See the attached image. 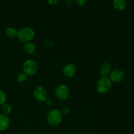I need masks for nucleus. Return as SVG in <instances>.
<instances>
[{
	"label": "nucleus",
	"mask_w": 134,
	"mask_h": 134,
	"mask_svg": "<svg viewBox=\"0 0 134 134\" xmlns=\"http://www.w3.org/2000/svg\"><path fill=\"white\" fill-rule=\"evenodd\" d=\"M112 88V82L107 77H102L96 83V90L99 94L109 92Z\"/></svg>",
	"instance_id": "nucleus-1"
},
{
	"label": "nucleus",
	"mask_w": 134,
	"mask_h": 134,
	"mask_svg": "<svg viewBox=\"0 0 134 134\" xmlns=\"http://www.w3.org/2000/svg\"><path fill=\"white\" fill-rule=\"evenodd\" d=\"M63 115L61 111L56 109H52L47 115V122L52 126L59 125L62 121Z\"/></svg>",
	"instance_id": "nucleus-2"
},
{
	"label": "nucleus",
	"mask_w": 134,
	"mask_h": 134,
	"mask_svg": "<svg viewBox=\"0 0 134 134\" xmlns=\"http://www.w3.org/2000/svg\"><path fill=\"white\" fill-rule=\"evenodd\" d=\"M35 36V32L31 28L29 27H22L18 31V38L23 43L30 42Z\"/></svg>",
	"instance_id": "nucleus-3"
},
{
	"label": "nucleus",
	"mask_w": 134,
	"mask_h": 134,
	"mask_svg": "<svg viewBox=\"0 0 134 134\" xmlns=\"http://www.w3.org/2000/svg\"><path fill=\"white\" fill-rule=\"evenodd\" d=\"M38 71L37 63L34 60H27L23 64V72L27 76H32Z\"/></svg>",
	"instance_id": "nucleus-4"
},
{
	"label": "nucleus",
	"mask_w": 134,
	"mask_h": 134,
	"mask_svg": "<svg viewBox=\"0 0 134 134\" xmlns=\"http://www.w3.org/2000/svg\"><path fill=\"white\" fill-rule=\"evenodd\" d=\"M55 94L57 98L60 100H66L69 96L70 91L69 88L64 85H60L57 86L55 90Z\"/></svg>",
	"instance_id": "nucleus-5"
},
{
	"label": "nucleus",
	"mask_w": 134,
	"mask_h": 134,
	"mask_svg": "<svg viewBox=\"0 0 134 134\" xmlns=\"http://www.w3.org/2000/svg\"><path fill=\"white\" fill-rule=\"evenodd\" d=\"M47 91L43 86H37L34 90V96L37 101L44 102L47 100Z\"/></svg>",
	"instance_id": "nucleus-6"
},
{
	"label": "nucleus",
	"mask_w": 134,
	"mask_h": 134,
	"mask_svg": "<svg viewBox=\"0 0 134 134\" xmlns=\"http://www.w3.org/2000/svg\"><path fill=\"white\" fill-rule=\"evenodd\" d=\"M110 80L111 82L120 83L122 82L125 79V73L122 70L119 69H115L111 71L110 73Z\"/></svg>",
	"instance_id": "nucleus-7"
},
{
	"label": "nucleus",
	"mask_w": 134,
	"mask_h": 134,
	"mask_svg": "<svg viewBox=\"0 0 134 134\" xmlns=\"http://www.w3.org/2000/svg\"><path fill=\"white\" fill-rule=\"evenodd\" d=\"M76 71H77V68L76 66L73 64H68L64 67L63 68V74L66 77H73L75 75Z\"/></svg>",
	"instance_id": "nucleus-8"
},
{
	"label": "nucleus",
	"mask_w": 134,
	"mask_h": 134,
	"mask_svg": "<svg viewBox=\"0 0 134 134\" xmlns=\"http://www.w3.org/2000/svg\"><path fill=\"white\" fill-rule=\"evenodd\" d=\"M10 125V120L7 115H0V132H3L8 129Z\"/></svg>",
	"instance_id": "nucleus-9"
},
{
	"label": "nucleus",
	"mask_w": 134,
	"mask_h": 134,
	"mask_svg": "<svg viewBox=\"0 0 134 134\" xmlns=\"http://www.w3.org/2000/svg\"><path fill=\"white\" fill-rule=\"evenodd\" d=\"M112 71V65L108 62H105L100 67V74L102 77H107Z\"/></svg>",
	"instance_id": "nucleus-10"
},
{
	"label": "nucleus",
	"mask_w": 134,
	"mask_h": 134,
	"mask_svg": "<svg viewBox=\"0 0 134 134\" xmlns=\"http://www.w3.org/2000/svg\"><path fill=\"white\" fill-rule=\"evenodd\" d=\"M23 49L26 53L31 54L36 51L37 48L34 43H31V42H28V43H25L24 45L23 46Z\"/></svg>",
	"instance_id": "nucleus-11"
},
{
	"label": "nucleus",
	"mask_w": 134,
	"mask_h": 134,
	"mask_svg": "<svg viewBox=\"0 0 134 134\" xmlns=\"http://www.w3.org/2000/svg\"><path fill=\"white\" fill-rule=\"evenodd\" d=\"M114 8L118 10H122L126 6V1L124 0H114L113 1Z\"/></svg>",
	"instance_id": "nucleus-12"
},
{
	"label": "nucleus",
	"mask_w": 134,
	"mask_h": 134,
	"mask_svg": "<svg viewBox=\"0 0 134 134\" xmlns=\"http://www.w3.org/2000/svg\"><path fill=\"white\" fill-rule=\"evenodd\" d=\"M5 33L8 37L13 39V38H15L16 37H18V31L16 29L14 28V27H8L5 30Z\"/></svg>",
	"instance_id": "nucleus-13"
},
{
	"label": "nucleus",
	"mask_w": 134,
	"mask_h": 134,
	"mask_svg": "<svg viewBox=\"0 0 134 134\" xmlns=\"http://www.w3.org/2000/svg\"><path fill=\"white\" fill-rule=\"evenodd\" d=\"M1 111L4 115H9L12 111L11 105L10 104H8V103H4L1 105Z\"/></svg>",
	"instance_id": "nucleus-14"
},
{
	"label": "nucleus",
	"mask_w": 134,
	"mask_h": 134,
	"mask_svg": "<svg viewBox=\"0 0 134 134\" xmlns=\"http://www.w3.org/2000/svg\"><path fill=\"white\" fill-rule=\"evenodd\" d=\"M27 76L24 72H20L16 76V81L18 82H23L27 79Z\"/></svg>",
	"instance_id": "nucleus-15"
},
{
	"label": "nucleus",
	"mask_w": 134,
	"mask_h": 134,
	"mask_svg": "<svg viewBox=\"0 0 134 134\" xmlns=\"http://www.w3.org/2000/svg\"><path fill=\"white\" fill-rule=\"evenodd\" d=\"M7 99V95L5 92L2 90H0V105L5 103Z\"/></svg>",
	"instance_id": "nucleus-16"
},
{
	"label": "nucleus",
	"mask_w": 134,
	"mask_h": 134,
	"mask_svg": "<svg viewBox=\"0 0 134 134\" xmlns=\"http://www.w3.org/2000/svg\"><path fill=\"white\" fill-rule=\"evenodd\" d=\"M63 115H68L69 113V109L68 107H63L61 111Z\"/></svg>",
	"instance_id": "nucleus-17"
},
{
	"label": "nucleus",
	"mask_w": 134,
	"mask_h": 134,
	"mask_svg": "<svg viewBox=\"0 0 134 134\" xmlns=\"http://www.w3.org/2000/svg\"><path fill=\"white\" fill-rule=\"evenodd\" d=\"M75 2L77 3V4H79V5H84L86 3V1L85 0H77V1H75Z\"/></svg>",
	"instance_id": "nucleus-18"
},
{
	"label": "nucleus",
	"mask_w": 134,
	"mask_h": 134,
	"mask_svg": "<svg viewBox=\"0 0 134 134\" xmlns=\"http://www.w3.org/2000/svg\"><path fill=\"white\" fill-rule=\"evenodd\" d=\"M58 2H59L58 0H49V1H48V3L51 4V5H56V4H57Z\"/></svg>",
	"instance_id": "nucleus-19"
},
{
	"label": "nucleus",
	"mask_w": 134,
	"mask_h": 134,
	"mask_svg": "<svg viewBox=\"0 0 134 134\" xmlns=\"http://www.w3.org/2000/svg\"><path fill=\"white\" fill-rule=\"evenodd\" d=\"M65 3H66L68 4V5H70L72 3H73V1H69V0H68V1H65Z\"/></svg>",
	"instance_id": "nucleus-20"
},
{
	"label": "nucleus",
	"mask_w": 134,
	"mask_h": 134,
	"mask_svg": "<svg viewBox=\"0 0 134 134\" xmlns=\"http://www.w3.org/2000/svg\"><path fill=\"white\" fill-rule=\"evenodd\" d=\"M1 44H0V49H1Z\"/></svg>",
	"instance_id": "nucleus-21"
}]
</instances>
